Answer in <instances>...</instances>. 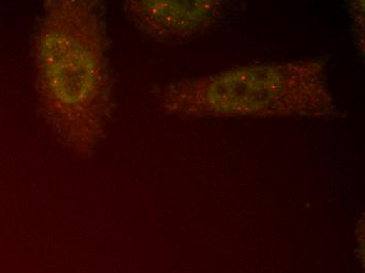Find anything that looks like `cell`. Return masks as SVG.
Listing matches in <instances>:
<instances>
[{
  "mask_svg": "<svg viewBox=\"0 0 365 273\" xmlns=\"http://www.w3.org/2000/svg\"><path fill=\"white\" fill-rule=\"evenodd\" d=\"M124 11L141 32L158 41H175L200 32L210 21V1H128Z\"/></svg>",
  "mask_w": 365,
  "mask_h": 273,
  "instance_id": "obj_3",
  "label": "cell"
},
{
  "mask_svg": "<svg viewBox=\"0 0 365 273\" xmlns=\"http://www.w3.org/2000/svg\"><path fill=\"white\" fill-rule=\"evenodd\" d=\"M35 59L48 123L64 145L90 156L103 135L110 103L106 33L97 2L46 1Z\"/></svg>",
  "mask_w": 365,
  "mask_h": 273,
  "instance_id": "obj_1",
  "label": "cell"
},
{
  "mask_svg": "<svg viewBox=\"0 0 365 273\" xmlns=\"http://www.w3.org/2000/svg\"><path fill=\"white\" fill-rule=\"evenodd\" d=\"M320 64H271L184 80L166 86L167 114L205 116H322L331 106Z\"/></svg>",
  "mask_w": 365,
  "mask_h": 273,
  "instance_id": "obj_2",
  "label": "cell"
}]
</instances>
